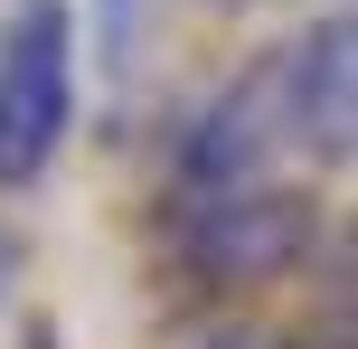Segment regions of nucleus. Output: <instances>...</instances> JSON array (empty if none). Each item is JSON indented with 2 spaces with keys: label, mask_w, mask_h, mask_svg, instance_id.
Returning <instances> with one entry per match:
<instances>
[{
  "label": "nucleus",
  "mask_w": 358,
  "mask_h": 349,
  "mask_svg": "<svg viewBox=\"0 0 358 349\" xmlns=\"http://www.w3.org/2000/svg\"><path fill=\"white\" fill-rule=\"evenodd\" d=\"M198 349H292V331H283V321H255V312H227Z\"/></svg>",
  "instance_id": "6"
},
{
  "label": "nucleus",
  "mask_w": 358,
  "mask_h": 349,
  "mask_svg": "<svg viewBox=\"0 0 358 349\" xmlns=\"http://www.w3.org/2000/svg\"><path fill=\"white\" fill-rule=\"evenodd\" d=\"M283 180V132H273V104H264V76H236V85H217L208 104L179 113L170 151H161V189H151V227H189L208 218V208L245 199V189Z\"/></svg>",
  "instance_id": "3"
},
{
  "label": "nucleus",
  "mask_w": 358,
  "mask_h": 349,
  "mask_svg": "<svg viewBox=\"0 0 358 349\" xmlns=\"http://www.w3.org/2000/svg\"><path fill=\"white\" fill-rule=\"evenodd\" d=\"M292 349H358V227H321V245L302 264Z\"/></svg>",
  "instance_id": "5"
},
{
  "label": "nucleus",
  "mask_w": 358,
  "mask_h": 349,
  "mask_svg": "<svg viewBox=\"0 0 358 349\" xmlns=\"http://www.w3.org/2000/svg\"><path fill=\"white\" fill-rule=\"evenodd\" d=\"M255 76H264L283 161H302V170H349L358 161V0L302 19L292 38H273L255 57Z\"/></svg>",
  "instance_id": "4"
},
{
  "label": "nucleus",
  "mask_w": 358,
  "mask_h": 349,
  "mask_svg": "<svg viewBox=\"0 0 358 349\" xmlns=\"http://www.w3.org/2000/svg\"><path fill=\"white\" fill-rule=\"evenodd\" d=\"M321 227H330V218H321V199H311L302 180H264V189H245V199L208 208V218L170 227L161 245H170V274L189 283L198 302L236 312V302L273 293V283H302Z\"/></svg>",
  "instance_id": "2"
},
{
  "label": "nucleus",
  "mask_w": 358,
  "mask_h": 349,
  "mask_svg": "<svg viewBox=\"0 0 358 349\" xmlns=\"http://www.w3.org/2000/svg\"><path fill=\"white\" fill-rule=\"evenodd\" d=\"M76 0H10L0 10V199L38 189L76 142L85 76H76Z\"/></svg>",
  "instance_id": "1"
},
{
  "label": "nucleus",
  "mask_w": 358,
  "mask_h": 349,
  "mask_svg": "<svg viewBox=\"0 0 358 349\" xmlns=\"http://www.w3.org/2000/svg\"><path fill=\"white\" fill-rule=\"evenodd\" d=\"M19 349H57V331H48V321H29V340H19Z\"/></svg>",
  "instance_id": "8"
},
{
  "label": "nucleus",
  "mask_w": 358,
  "mask_h": 349,
  "mask_svg": "<svg viewBox=\"0 0 358 349\" xmlns=\"http://www.w3.org/2000/svg\"><path fill=\"white\" fill-rule=\"evenodd\" d=\"M10 283H19V236L0 227V302H10Z\"/></svg>",
  "instance_id": "7"
}]
</instances>
